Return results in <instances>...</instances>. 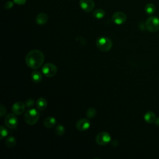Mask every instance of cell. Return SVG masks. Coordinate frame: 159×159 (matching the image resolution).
Masks as SVG:
<instances>
[{"label": "cell", "instance_id": "1", "mask_svg": "<svg viewBox=\"0 0 159 159\" xmlns=\"http://www.w3.org/2000/svg\"><path fill=\"white\" fill-rule=\"evenodd\" d=\"M45 57L43 53L39 50L30 51L25 57L26 65L33 70L39 68L43 63Z\"/></svg>", "mask_w": 159, "mask_h": 159}, {"label": "cell", "instance_id": "2", "mask_svg": "<svg viewBox=\"0 0 159 159\" xmlns=\"http://www.w3.org/2000/svg\"><path fill=\"white\" fill-rule=\"evenodd\" d=\"M39 113L37 109L34 108L28 109L24 114V120L25 122L30 125H34L37 123L39 119Z\"/></svg>", "mask_w": 159, "mask_h": 159}, {"label": "cell", "instance_id": "3", "mask_svg": "<svg viewBox=\"0 0 159 159\" xmlns=\"http://www.w3.org/2000/svg\"><path fill=\"white\" fill-rule=\"evenodd\" d=\"M96 46L101 51L107 52L112 47V42L110 39L106 37H101L96 40Z\"/></svg>", "mask_w": 159, "mask_h": 159}, {"label": "cell", "instance_id": "4", "mask_svg": "<svg viewBox=\"0 0 159 159\" xmlns=\"http://www.w3.org/2000/svg\"><path fill=\"white\" fill-rule=\"evenodd\" d=\"M145 27L151 32L158 31L159 30V18L156 16L149 17L145 22Z\"/></svg>", "mask_w": 159, "mask_h": 159}, {"label": "cell", "instance_id": "5", "mask_svg": "<svg viewBox=\"0 0 159 159\" xmlns=\"http://www.w3.org/2000/svg\"><path fill=\"white\" fill-rule=\"evenodd\" d=\"M42 73L47 77H53L57 73V67L52 63H45L42 69Z\"/></svg>", "mask_w": 159, "mask_h": 159}, {"label": "cell", "instance_id": "6", "mask_svg": "<svg viewBox=\"0 0 159 159\" xmlns=\"http://www.w3.org/2000/svg\"><path fill=\"white\" fill-rule=\"evenodd\" d=\"M111 140V137L106 132H101L96 137V142L99 145H105L108 144Z\"/></svg>", "mask_w": 159, "mask_h": 159}, {"label": "cell", "instance_id": "7", "mask_svg": "<svg viewBox=\"0 0 159 159\" xmlns=\"http://www.w3.org/2000/svg\"><path fill=\"white\" fill-rule=\"evenodd\" d=\"M5 125L9 129H16L18 125V120L14 114H7L4 119Z\"/></svg>", "mask_w": 159, "mask_h": 159}, {"label": "cell", "instance_id": "8", "mask_svg": "<svg viewBox=\"0 0 159 159\" xmlns=\"http://www.w3.org/2000/svg\"><path fill=\"white\" fill-rule=\"evenodd\" d=\"M127 19L126 15L122 12H116L113 14L112 20L114 23L117 25H121L124 24Z\"/></svg>", "mask_w": 159, "mask_h": 159}, {"label": "cell", "instance_id": "9", "mask_svg": "<svg viewBox=\"0 0 159 159\" xmlns=\"http://www.w3.org/2000/svg\"><path fill=\"white\" fill-rule=\"evenodd\" d=\"M79 4L81 8L86 12L92 11L94 7V2L93 0H80Z\"/></svg>", "mask_w": 159, "mask_h": 159}, {"label": "cell", "instance_id": "10", "mask_svg": "<svg viewBox=\"0 0 159 159\" xmlns=\"http://www.w3.org/2000/svg\"><path fill=\"white\" fill-rule=\"evenodd\" d=\"M25 103L18 101L15 102L12 107V111L16 115H20L24 113L25 109Z\"/></svg>", "mask_w": 159, "mask_h": 159}, {"label": "cell", "instance_id": "11", "mask_svg": "<svg viewBox=\"0 0 159 159\" xmlns=\"http://www.w3.org/2000/svg\"><path fill=\"white\" fill-rule=\"evenodd\" d=\"M76 129L80 131H84L90 127V122L88 119L82 118L78 120L76 124Z\"/></svg>", "mask_w": 159, "mask_h": 159}, {"label": "cell", "instance_id": "12", "mask_svg": "<svg viewBox=\"0 0 159 159\" xmlns=\"http://www.w3.org/2000/svg\"><path fill=\"white\" fill-rule=\"evenodd\" d=\"M47 20H48V16L45 13H43V12L39 13L35 18V22L39 25H43L47 23Z\"/></svg>", "mask_w": 159, "mask_h": 159}, {"label": "cell", "instance_id": "13", "mask_svg": "<svg viewBox=\"0 0 159 159\" xmlns=\"http://www.w3.org/2000/svg\"><path fill=\"white\" fill-rule=\"evenodd\" d=\"M144 120L148 124L153 123L156 120V116L153 112L148 111L144 115Z\"/></svg>", "mask_w": 159, "mask_h": 159}, {"label": "cell", "instance_id": "14", "mask_svg": "<svg viewBox=\"0 0 159 159\" xmlns=\"http://www.w3.org/2000/svg\"><path fill=\"white\" fill-rule=\"evenodd\" d=\"M31 79L34 83H38L42 81V75L39 71L35 70L31 73Z\"/></svg>", "mask_w": 159, "mask_h": 159}, {"label": "cell", "instance_id": "15", "mask_svg": "<svg viewBox=\"0 0 159 159\" xmlns=\"http://www.w3.org/2000/svg\"><path fill=\"white\" fill-rule=\"evenodd\" d=\"M36 106L38 109L39 110H44L46 109L47 106V101L45 98H39L36 101Z\"/></svg>", "mask_w": 159, "mask_h": 159}, {"label": "cell", "instance_id": "16", "mask_svg": "<svg viewBox=\"0 0 159 159\" xmlns=\"http://www.w3.org/2000/svg\"><path fill=\"white\" fill-rule=\"evenodd\" d=\"M55 124H56V119L53 117H47L43 122V125L47 128H52Z\"/></svg>", "mask_w": 159, "mask_h": 159}, {"label": "cell", "instance_id": "17", "mask_svg": "<svg viewBox=\"0 0 159 159\" xmlns=\"http://www.w3.org/2000/svg\"><path fill=\"white\" fill-rule=\"evenodd\" d=\"M156 8L153 4L148 3L145 6V11L148 15H152L155 12Z\"/></svg>", "mask_w": 159, "mask_h": 159}, {"label": "cell", "instance_id": "18", "mask_svg": "<svg viewBox=\"0 0 159 159\" xmlns=\"http://www.w3.org/2000/svg\"><path fill=\"white\" fill-rule=\"evenodd\" d=\"M93 15L95 18L98 19H102L105 16V11L102 9L99 8L96 9L94 11Z\"/></svg>", "mask_w": 159, "mask_h": 159}, {"label": "cell", "instance_id": "19", "mask_svg": "<svg viewBox=\"0 0 159 159\" xmlns=\"http://www.w3.org/2000/svg\"><path fill=\"white\" fill-rule=\"evenodd\" d=\"M5 143H6V145L7 147L11 148V147H13L14 146L16 145V139L14 137L10 136V137H9L6 139Z\"/></svg>", "mask_w": 159, "mask_h": 159}, {"label": "cell", "instance_id": "20", "mask_svg": "<svg viewBox=\"0 0 159 159\" xmlns=\"http://www.w3.org/2000/svg\"><path fill=\"white\" fill-rule=\"evenodd\" d=\"M96 114V110L93 107L89 108L86 113V115L88 119L93 118Z\"/></svg>", "mask_w": 159, "mask_h": 159}, {"label": "cell", "instance_id": "21", "mask_svg": "<svg viewBox=\"0 0 159 159\" xmlns=\"http://www.w3.org/2000/svg\"><path fill=\"white\" fill-rule=\"evenodd\" d=\"M55 130V133H56L58 135H59V136L63 135L65 134V127H64L62 125H61V124L58 125L56 127Z\"/></svg>", "mask_w": 159, "mask_h": 159}, {"label": "cell", "instance_id": "22", "mask_svg": "<svg viewBox=\"0 0 159 159\" xmlns=\"http://www.w3.org/2000/svg\"><path fill=\"white\" fill-rule=\"evenodd\" d=\"M0 131H1V140H2L4 137L7 135L8 130L5 127H4L3 125H1L0 127Z\"/></svg>", "mask_w": 159, "mask_h": 159}, {"label": "cell", "instance_id": "23", "mask_svg": "<svg viewBox=\"0 0 159 159\" xmlns=\"http://www.w3.org/2000/svg\"><path fill=\"white\" fill-rule=\"evenodd\" d=\"M34 100L32 98L30 99H27L25 102V104L27 107H31L34 105Z\"/></svg>", "mask_w": 159, "mask_h": 159}, {"label": "cell", "instance_id": "24", "mask_svg": "<svg viewBox=\"0 0 159 159\" xmlns=\"http://www.w3.org/2000/svg\"><path fill=\"white\" fill-rule=\"evenodd\" d=\"M6 112H7V110H6V107L2 104H1V107H0V116H1V117L4 116L6 114Z\"/></svg>", "mask_w": 159, "mask_h": 159}, {"label": "cell", "instance_id": "25", "mask_svg": "<svg viewBox=\"0 0 159 159\" xmlns=\"http://www.w3.org/2000/svg\"><path fill=\"white\" fill-rule=\"evenodd\" d=\"M13 2H12V1H8V2H7L6 3V4H5V6H4V7H5V8L6 9H11V7H12V6H13Z\"/></svg>", "mask_w": 159, "mask_h": 159}, {"label": "cell", "instance_id": "26", "mask_svg": "<svg viewBox=\"0 0 159 159\" xmlns=\"http://www.w3.org/2000/svg\"><path fill=\"white\" fill-rule=\"evenodd\" d=\"M14 2L17 4H19V5H22V4H24L26 2V0H13Z\"/></svg>", "mask_w": 159, "mask_h": 159}, {"label": "cell", "instance_id": "27", "mask_svg": "<svg viewBox=\"0 0 159 159\" xmlns=\"http://www.w3.org/2000/svg\"><path fill=\"white\" fill-rule=\"evenodd\" d=\"M155 124L156 125H159V118L158 119H156V120H155Z\"/></svg>", "mask_w": 159, "mask_h": 159}]
</instances>
